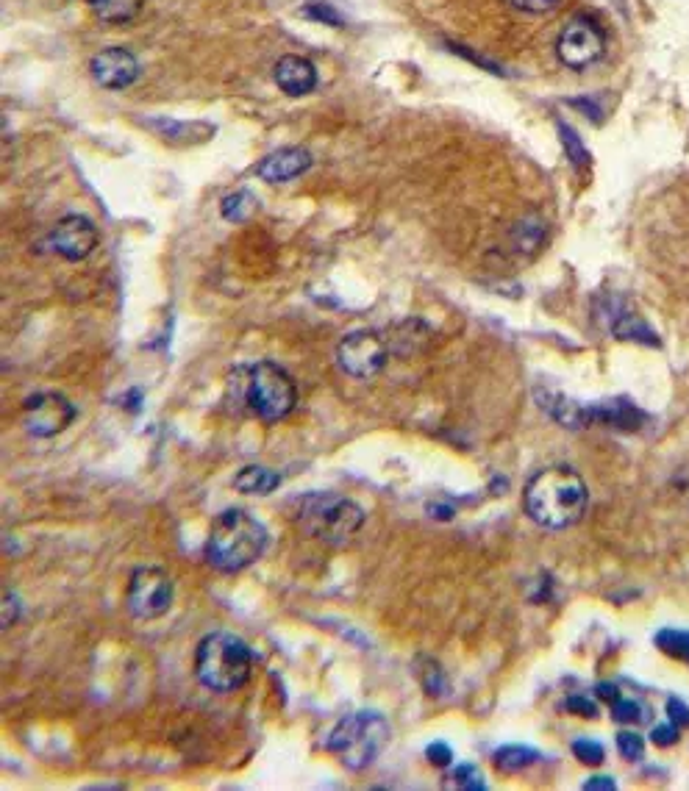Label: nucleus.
I'll list each match as a JSON object with an SVG mask.
<instances>
[{
	"label": "nucleus",
	"instance_id": "1",
	"mask_svg": "<svg viewBox=\"0 0 689 791\" xmlns=\"http://www.w3.org/2000/svg\"><path fill=\"white\" fill-rule=\"evenodd\" d=\"M587 503V483L573 467L564 464L537 472L523 492L526 514L548 531L573 528L584 517Z\"/></svg>",
	"mask_w": 689,
	"mask_h": 791
},
{
	"label": "nucleus",
	"instance_id": "2",
	"mask_svg": "<svg viewBox=\"0 0 689 791\" xmlns=\"http://www.w3.org/2000/svg\"><path fill=\"white\" fill-rule=\"evenodd\" d=\"M270 531L245 508H228L214 520L206 539V561L217 572H242L264 556Z\"/></svg>",
	"mask_w": 689,
	"mask_h": 791
},
{
	"label": "nucleus",
	"instance_id": "3",
	"mask_svg": "<svg viewBox=\"0 0 689 791\" xmlns=\"http://www.w3.org/2000/svg\"><path fill=\"white\" fill-rule=\"evenodd\" d=\"M251 667V647L245 644V639L228 631L209 633L195 656V675L214 694H231L242 689L251 678Z\"/></svg>",
	"mask_w": 689,
	"mask_h": 791
},
{
	"label": "nucleus",
	"instance_id": "4",
	"mask_svg": "<svg viewBox=\"0 0 689 791\" xmlns=\"http://www.w3.org/2000/svg\"><path fill=\"white\" fill-rule=\"evenodd\" d=\"M295 525L301 528L303 536L339 547V544L351 542L359 533L364 525V511L359 503H353L348 497L320 492V495H306L298 500Z\"/></svg>",
	"mask_w": 689,
	"mask_h": 791
},
{
	"label": "nucleus",
	"instance_id": "5",
	"mask_svg": "<svg viewBox=\"0 0 689 791\" xmlns=\"http://www.w3.org/2000/svg\"><path fill=\"white\" fill-rule=\"evenodd\" d=\"M389 742V722L378 711H353L337 722L328 736V750L353 772H362L376 761Z\"/></svg>",
	"mask_w": 689,
	"mask_h": 791
},
{
	"label": "nucleus",
	"instance_id": "6",
	"mask_svg": "<svg viewBox=\"0 0 689 791\" xmlns=\"http://www.w3.org/2000/svg\"><path fill=\"white\" fill-rule=\"evenodd\" d=\"M242 397L253 417L262 422H281L298 403V389L289 372L281 370L276 361H259L245 370Z\"/></svg>",
	"mask_w": 689,
	"mask_h": 791
},
{
	"label": "nucleus",
	"instance_id": "7",
	"mask_svg": "<svg viewBox=\"0 0 689 791\" xmlns=\"http://www.w3.org/2000/svg\"><path fill=\"white\" fill-rule=\"evenodd\" d=\"M603 53H606V31L601 20L589 12L570 17L556 39V56L570 70H587L595 62H601Z\"/></svg>",
	"mask_w": 689,
	"mask_h": 791
},
{
	"label": "nucleus",
	"instance_id": "8",
	"mask_svg": "<svg viewBox=\"0 0 689 791\" xmlns=\"http://www.w3.org/2000/svg\"><path fill=\"white\" fill-rule=\"evenodd\" d=\"M389 353L392 350H389V342L384 336L373 328H362V331H351L339 339L337 364L345 375L359 378V381H370L387 367Z\"/></svg>",
	"mask_w": 689,
	"mask_h": 791
},
{
	"label": "nucleus",
	"instance_id": "9",
	"mask_svg": "<svg viewBox=\"0 0 689 791\" xmlns=\"http://www.w3.org/2000/svg\"><path fill=\"white\" fill-rule=\"evenodd\" d=\"M173 578L162 567H137L128 581L126 606L137 619H159L173 606Z\"/></svg>",
	"mask_w": 689,
	"mask_h": 791
},
{
	"label": "nucleus",
	"instance_id": "10",
	"mask_svg": "<svg viewBox=\"0 0 689 791\" xmlns=\"http://www.w3.org/2000/svg\"><path fill=\"white\" fill-rule=\"evenodd\" d=\"M76 420V406L59 392L31 395L23 406V428L37 439H51L67 431Z\"/></svg>",
	"mask_w": 689,
	"mask_h": 791
},
{
	"label": "nucleus",
	"instance_id": "11",
	"mask_svg": "<svg viewBox=\"0 0 689 791\" xmlns=\"http://www.w3.org/2000/svg\"><path fill=\"white\" fill-rule=\"evenodd\" d=\"M48 248L64 261H84L98 248V228L84 214L62 217L48 234Z\"/></svg>",
	"mask_w": 689,
	"mask_h": 791
},
{
	"label": "nucleus",
	"instance_id": "12",
	"mask_svg": "<svg viewBox=\"0 0 689 791\" xmlns=\"http://www.w3.org/2000/svg\"><path fill=\"white\" fill-rule=\"evenodd\" d=\"M89 73L103 89H126L137 84L142 67L139 59L126 48H103L89 59Z\"/></svg>",
	"mask_w": 689,
	"mask_h": 791
},
{
	"label": "nucleus",
	"instance_id": "13",
	"mask_svg": "<svg viewBox=\"0 0 689 791\" xmlns=\"http://www.w3.org/2000/svg\"><path fill=\"white\" fill-rule=\"evenodd\" d=\"M312 164V150L303 148V145H289V148H278L270 156H264L256 164V175L267 184H287V181H295L303 173H309Z\"/></svg>",
	"mask_w": 689,
	"mask_h": 791
},
{
	"label": "nucleus",
	"instance_id": "14",
	"mask_svg": "<svg viewBox=\"0 0 689 791\" xmlns=\"http://www.w3.org/2000/svg\"><path fill=\"white\" fill-rule=\"evenodd\" d=\"M273 78H276L278 89L284 95H289V98H303V95H309L317 87V67L306 56L287 53L273 67Z\"/></svg>",
	"mask_w": 689,
	"mask_h": 791
},
{
	"label": "nucleus",
	"instance_id": "15",
	"mask_svg": "<svg viewBox=\"0 0 689 791\" xmlns=\"http://www.w3.org/2000/svg\"><path fill=\"white\" fill-rule=\"evenodd\" d=\"M645 422V414L639 411L628 397H617L601 406H587V425H609L617 431H637Z\"/></svg>",
	"mask_w": 689,
	"mask_h": 791
},
{
	"label": "nucleus",
	"instance_id": "16",
	"mask_svg": "<svg viewBox=\"0 0 689 791\" xmlns=\"http://www.w3.org/2000/svg\"><path fill=\"white\" fill-rule=\"evenodd\" d=\"M612 331L617 339H626V342H639V345H653V347L659 345V339L653 334L651 325H645L634 311L623 309V306H617V309L612 311Z\"/></svg>",
	"mask_w": 689,
	"mask_h": 791
},
{
	"label": "nucleus",
	"instance_id": "17",
	"mask_svg": "<svg viewBox=\"0 0 689 791\" xmlns=\"http://www.w3.org/2000/svg\"><path fill=\"white\" fill-rule=\"evenodd\" d=\"M278 486H281V475L270 467H262V464H251V467L239 470L237 478H234V489L242 495H270Z\"/></svg>",
	"mask_w": 689,
	"mask_h": 791
},
{
	"label": "nucleus",
	"instance_id": "18",
	"mask_svg": "<svg viewBox=\"0 0 689 791\" xmlns=\"http://www.w3.org/2000/svg\"><path fill=\"white\" fill-rule=\"evenodd\" d=\"M87 6L89 12L98 17V23L123 25L131 23L142 12L145 0H87Z\"/></svg>",
	"mask_w": 689,
	"mask_h": 791
},
{
	"label": "nucleus",
	"instance_id": "19",
	"mask_svg": "<svg viewBox=\"0 0 689 791\" xmlns=\"http://www.w3.org/2000/svg\"><path fill=\"white\" fill-rule=\"evenodd\" d=\"M548 242V225L542 217H526L512 228V248L523 256H534Z\"/></svg>",
	"mask_w": 689,
	"mask_h": 791
},
{
	"label": "nucleus",
	"instance_id": "20",
	"mask_svg": "<svg viewBox=\"0 0 689 791\" xmlns=\"http://www.w3.org/2000/svg\"><path fill=\"white\" fill-rule=\"evenodd\" d=\"M556 128H559V139H562V148L564 153H567L570 164H573V170H576V173H589L592 156H589L587 145L581 142V136H578L570 125L564 123V120H556Z\"/></svg>",
	"mask_w": 689,
	"mask_h": 791
},
{
	"label": "nucleus",
	"instance_id": "21",
	"mask_svg": "<svg viewBox=\"0 0 689 791\" xmlns=\"http://www.w3.org/2000/svg\"><path fill=\"white\" fill-rule=\"evenodd\" d=\"M537 761H539L537 750L523 747V744H506V747H501V750L495 753V767L501 769V772H506V775L523 772V769H528L531 764H537Z\"/></svg>",
	"mask_w": 689,
	"mask_h": 791
},
{
	"label": "nucleus",
	"instance_id": "22",
	"mask_svg": "<svg viewBox=\"0 0 689 791\" xmlns=\"http://www.w3.org/2000/svg\"><path fill=\"white\" fill-rule=\"evenodd\" d=\"M253 211H256V198H253V192H248V189L231 192V195L223 198V203H220V214L226 217L228 223H245Z\"/></svg>",
	"mask_w": 689,
	"mask_h": 791
},
{
	"label": "nucleus",
	"instance_id": "23",
	"mask_svg": "<svg viewBox=\"0 0 689 791\" xmlns=\"http://www.w3.org/2000/svg\"><path fill=\"white\" fill-rule=\"evenodd\" d=\"M656 647L670 658L689 664V631H673V628L659 631L656 633Z\"/></svg>",
	"mask_w": 689,
	"mask_h": 791
},
{
	"label": "nucleus",
	"instance_id": "24",
	"mask_svg": "<svg viewBox=\"0 0 689 791\" xmlns=\"http://www.w3.org/2000/svg\"><path fill=\"white\" fill-rule=\"evenodd\" d=\"M417 675H420V683H423V689H426L431 697L448 694V678H445V672H442V667H439L437 661L423 658L420 667H417Z\"/></svg>",
	"mask_w": 689,
	"mask_h": 791
},
{
	"label": "nucleus",
	"instance_id": "25",
	"mask_svg": "<svg viewBox=\"0 0 689 791\" xmlns=\"http://www.w3.org/2000/svg\"><path fill=\"white\" fill-rule=\"evenodd\" d=\"M612 717L623 725H631V722H645L648 719V708H642L637 700H628V697H617L612 703Z\"/></svg>",
	"mask_w": 689,
	"mask_h": 791
},
{
	"label": "nucleus",
	"instance_id": "26",
	"mask_svg": "<svg viewBox=\"0 0 689 791\" xmlns=\"http://www.w3.org/2000/svg\"><path fill=\"white\" fill-rule=\"evenodd\" d=\"M573 753H576L581 764H589V767H598V764H603V758H606L603 744L592 742V739H576L573 742Z\"/></svg>",
	"mask_w": 689,
	"mask_h": 791
},
{
	"label": "nucleus",
	"instance_id": "27",
	"mask_svg": "<svg viewBox=\"0 0 689 791\" xmlns=\"http://www.w3.org/2000/svg\"><path fill=\"white\" fill-rule=\"evenodd\" d=\"M617 750L628 761H639L645 755V739L634 730H623V733H617Z\"/></svg>",
	"mask_w": 689,
	"mask_h": 791
},
{
	"label": "nucleus",
	"instance_id": "28",
	"mask_svg": "<svg viewBox=\"0 0 689 791\" xmlns=\"http://www.w3.org/2000/svg\"><path fill=\"white\" fill-rule=\"evenodd\" d=\"M453 783H456L459 789H473V791L487 789V780L481 778V772H478L476 764H462V767L453 769Z\"/></svg>",
	"mask_w": 689,
	"mask_h": 791
},
{
	"label": "nucleus",
	"instance_id": "29",
	"mask_svg": "<svg viewBox=\"0 0 689 791\" xmlns=\"http://www.w3.org/2000/svg\"><path fill=\"white\" fill-rule=\"evenodd\" d=\"M303 14L323 25H342V17H339L334 9H328L326 3H306V6H303Z\"/></svg>",
	"mask_w": 689,
	"mask_h": 791
},
{
	"label": "nucleus",
	"instance_id": "30",
	"mask_svg": "<svg viewBox=\"0 0 689 791\" xmlns=\"http://www.w3.org/2000/svg\"><path fill=\"white\" fill-rule=\"evenodd\" d=\"M512 9H517V12H526V14H545V12H553L562 0H506Z\"/></svg>",
	"mask_w": 689,
	"mask_h": 791
},
{
	"label": "nucleus",
	"instance_id": "31",
	"mask_svg": "<svg viewBox=\"0 0 689 791\" xmlns=\"http://www.w3.org/2000/svg\"><path fill=\"white\" fill-rule=\"evenodd\" d=\"M426 755H428V761H431L434 767H439V769L451 767V761H453L451 744H445V742H431V744H428Z\"/></svg>",
	"mask_w": 689,
	"mask_h": 791
},
{
	"label": "nucleus",
	"instance_id": "32",
	"mask_svg": "<svg viewBox=\"0 0 689 791\" xmlns=\"http://www.w3.org/2000/svg\"><path fill=\"white\" fill-rule=\"evenodd\" d=\"M564 711H570V714H581V717H587V719L598 717V705L592 703V700H587V697H576V694L564 700Z\"/></svg>",
	"mask_w": 689,
	"mask_h": 791
},
{
	"label": "nucleus",
	"instance_id": "33",
	"mask_svg": "<svg viewBox=\"0 0 689 791\" xmlns=\"http://www.w3.org/2000/svg\"><path fill=\"white\" fill-rule=\"evenodd\" d=\"M678 736H681V728H676L670 719H667L664 725H656L651 733L653 744H659V747H673V744L678 742Z\"/></svg>",
	"mask_w": 689,
	"mask_h": 791
},
{
	"label": "nucleus",
	"instance_id": "34",
	"mask_svg": "<svg viewBox=\"0 0 689 791\" xmlns=\"http://www.w3.org/2000/svg\"><path fill=\"white\" fill-rule=\"evenodd\" d=\"M667 719H670L676 728H681V730L687 728L689 725L687 703H684V700H678V697H670V700H667Z\"/></svg>",
	"mask_w": 689,
	"mask_h": 791
},
{
	"label": "nucleus",
	"instance_id": "35",
	"mask_svg": "<svg viewBox=\"0 0 689 791\" xmlns=\"http://www.w3.org/2000/svg\"><path fill=\"white\" fill-rule=\"evenodd\" d=\"M20 614H23V608H20L17 594L6 592V600H3V628L9 631L14 622H17V617H20Z\"/></svg>",
	"mask_w": 689,
	"mask_h": 791
},
{
	"label": "nucleus",
	"instance_id": "36",
	"mask_svg": "<svg viewBox=\"0 0 689 791\" xmlns=\"http://www.w3.org/2000/svg\"><path fill=\"white\" fill-rule=\"evenodd\" d=\"M595 694H598V700H601V703L612 705L614 700L620 697V689H617L614 683H598V686H595Z\"/></svg>",
	"mask_w": 689,
	"mask_h": 791
},
{
	"label": "nucleus",
	"instance_id": "37",
	"mask_svg": "<svg viewBox=\"0 0 689 791\" xmlns=\"http://www.w3.org/2000/svg\"><path fill=\"white\" fill-rule=\"evenodd\" d=\"M584 789H587V791H592V789L614 791V789H617V783H614V780L609 778V775H595V778L587 780V783H584Z\"/></svg>",
	"mask_w": 689,
	"mask_h": 791
},
{
	"label": "nucleus",
	"instance_id": "38",
	"mask_svg": "<svg viewBox=\"0 0 689 791\" xmlns=\"http://www.w3.org/2000/svg\"><path fill=\"white\" fill-rule=\"evenodd\" d=\"M570 103H573V106H578V109H587V117L589 120H592V123H598V112H601V109H598V106H595V103H592V100H587V98H576V100H570Z\"/></svg>",
	"mask_w": 689,
	"mask_h": 791
}]
</instances>
